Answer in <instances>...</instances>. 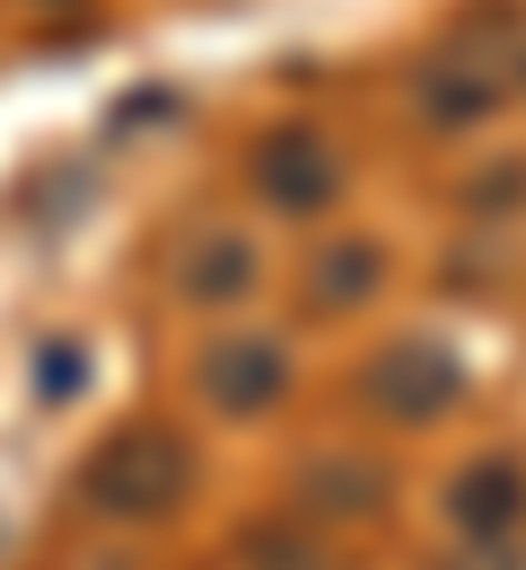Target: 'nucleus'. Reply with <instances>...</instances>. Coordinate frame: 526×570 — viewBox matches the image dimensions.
<instances>
[{"label": "nucleus", "mask_w": 526, "mask_h": 570, "mask_svg": "<svg viewBox=\"0 0 526 570\" xmlns=\"http://www.w3.org/2000/svg\"><path fill=\"white\" fill-rule=\"evenodd\" d=\"M360 404H369L377 422H395V430H430V422H448L456 404H465V360H456L448 343H430V334H404V343L369 352Z\"/></svg>", "instance_id": "obj_3"}, {"label": "nucleus", "mask_w": 526, "mask_h": 570, "mask_svg": "<svg viewBox=\"0 0 526 570\" xmlns=\"http://www.w3.org/2000/svg\"><path fill=\"white\" fill-rule=\"evenodd\" d=\"M386 500H395V474L369 448H325L290 474V518H307V527H360Z\"/></svg>", "instance_id": "obj_6"}, {"label": "nucleus", "mask_w": 526, "mask_h": 570, "mask_svg": "<svg viewBox=\"0 0 526 570\" xmlns=\"http://www.w3.org/2000/svg\"><path fill=\"white\" fill-rule=\"evenodd\" d=\"M448 527L465 544H518L526 535V456H474L448 483Z\"/></svg>", "instance_id": "obj_7"}, {"label": "nucleus", "mask_w": 526, "mask_h": 570, "mask_svg": "<svg viewBox=\"0 0 526 570\" xmlns=\"http://www.w3.org/2000/svg\"><path fill=\"white\" fill-rule=\"evenodd\" d=\"M79 386H88V352H79L71 334H53V343L36 352V395H44V404H71Z\"/></svg>", "instance_id": "obj_11"}, {"label": "nucleus", "mask_w": 526, "mask_h": 570, "mask_svg": "<svg viewBox=\"0 0 526 570\" xmlns=\"http://www.w3.org/2000/svg\"><path fill=\"white\" fill-rule=\"evenodd\" d=\"M193 386H202V404L228 413V422H264V413L290 395V352H281L272 334H220L211 352L193 360Z\"/></svg>", "instance_id": "obj_5"}, {"label": "nucleus", "mask_w": 526, "mask_h": 570, "mask_svg": "<svg viewBox=\"0 0 526 570\" xmlns=\"http://www.w3.org/2000/svg\"><path fill=\"white\" fill-rule=\"evenodd\" d=\"M255 282H264V255H255L246 228H193L176 246V289L193 307H228V298H246Z\"/></svg>", "instance_id": "obj_8"}, {"label": "nucleus", "mask_w": 526, "mask_h": 570, "mask_svg": "<svg viewBox=\"0 0 526 570\" xmlns=\"http://www.w3.org/2000/svg\"><path fill=\"white\" fill-rule=\"evenodd\" d=\"M526 71V27L492 0V9H474L465 27L448 36V53L421 71V106H430V124L439 132H474L500 97H509V79Z\"/></svg>", "instance_id": "obj_2"}, {"label": "nucleus", "mask_w": 526, "mask_h": 570, "mask_svg": "<svg viewBox=\"0 0 526 570\" xmlns=\"http://www.w3.org/2000/svg\"><path fill=\"white\" fill-rule=\"evenodd\" d=\"M386 289V246L377 237H325L307 255V307L316 316H351Z\"/></svg>", "instance_id": "obj_9"}, {"label": "nucleus", "mask_w": 526, "mask_h": 570, "mask_svg": "<svg viewBox=\"0 0 526 570\" xmlns=\"http://www.w3.org/2000/svg\"><path fill=\"white\" fill-rule=\"evenodd\" d=\"M439 570H526V544H456Z\"/></svg>", "instance_id": "obj_12"}, {"label": "nucleus", "mask_w": 526, "mask_h": 570, "mask_svg": "<svg viewBox=\"0 0 526 570\" xmlns=\"http://www.w3.org/2000/svg\"><path fill=\"white\" fill-rule=\"evenodd\" d=\"M237 562L246 570H351L307 518H264V527H246V535H237Z\"/></svg>", "instance_id": "obj_10"}, {"label": "nucleus", "mask_w": 526, "mask_h": 570, "mask_svg": "<svg viewBox=\"0 0 526 570\" xmlns=\"http://www.w3.org/2000/svg\"><path fill=\"white\" fill-rule=\"evenodd\" d=\"M193 483H202V456H193L185 430H167V422H123L79 456V500L97 518H123V527L176 518L193 500Z\"/></svg>", "instance_id": "obj_1"}, {"label": "nucleus", "mask_w": 526, "mask_h": 570, "mask_svg": "<svg viewBox=\"0 0 526 570\" xmlns=\"http://www.w3.org/2000/svg\"><path fill=\"white\" fill-rule=\"evenodd\" d=\"M255 194L290 219H316L343 203V149L325 141L316 124H272L255 141Z\"/></svg>", "instance_id": "obj_4"}, {"label": "nucleus", "mask_w": 526, "mask_h": 570, "mask_svg": "<svg viewBox=\"0 0 526 570\" xmlns=\"http://www.w3.org/2000/svg\"><path fill=\"white\" fill-rule=\"evenodd\" d=\"M518 79H526V71H518Z\"/></svg>", "instance_id": "obj_13"}]
</instances>
